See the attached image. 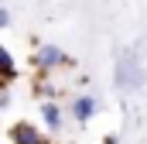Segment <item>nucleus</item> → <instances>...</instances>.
Here are the masks:
<instances>
[{"instance_id": "obj_2", "label": "nucleus", "mask_w": 147, "mask_h": 144, "mask_svg": "<svg viewBox=\"0 0 147 144\" xmlns=\"http://www.w3.org/2000/svg\"><path fill=\"white\" fill-rule=\"evenodd\" d=\"M34 65L41 69V75H51L55 69H62V65H69V55L58 48V45H41L38 48V55H34Z\"/></svg>"}, {"instance_id": "obj_4", "label": "nucleus", "mask_w": 147, "mask_h": 144, "mask_svg": "<svg viewBox=\"0 0 147 144\" xmlns=\"http://www.w3.org/2000/svg\"><path fill=\"white\" fill-rule=\"evenodd\" d=\"M10 141H14V144H38V141H41V130H38L34 124L21 120V124L10 127Z\"/></svg>"}, {"instance_id": "obj_6", "label": "nucleus", "mask_w": 147, "mask_h": 144, "mask_svg": "<svg viewBox=\"0 0 147 144\" xmlns=\"http://www.w3.org/2000/svg\"><path fill=\"white\" fill-rule=\"evenodd\" d=\"M10 79H17V62H14V55L0 45V82H10Z\"/></svg>"}, {"instance_id": "obj_3", "label": "nucleus", "mask_w": 147, "mask_h": 144, "mask_svg": "<svg viewBox=\"0 0 147 144\" xmlns=\"http://www.w3.org/2000/svg\"><path fill=\"white\" fill-rule=\"evenodd\" d=\"M96 110H99V100H96L92 93H82V96H75V100H72V117L79 120V124H89Z\"/></svg>"}, {"instance_id": "obj_5", "label": "nucleus", "mask_w": 147, "mask_h": 144, "mask_svg": "<svg viewBox=\"0 0 147 144\" xmlns=\"http://www.w3.org/2000/svg\"><path fill=\"white\" fill-rule=\"evenodd\" d=\"M41 120H45V127H48V130H62V127H65V124H62V120H65V117H62V110H58V103H51V100H45V103H41Z\"/></svg>"}, {"instance_id": "obj_1", "label": "nucleus", "mask_w": 147, "mask_h": 144, "mask_svg": "<svg viewBox=\"0 0 147 144\" xmlns=\"http://www.w3.org/2000/svg\"><path fill=\"white\" fill-rule=\"evenodd\" d=\"M113 79H116V86H120V89H127V93L140 89V86L147 82L144 58H140L137 52H127V55H120V62H116V72H113Z\"/></svg>"}, {"instance_id": "obj_9", "label": "nucleus", "mask_w": 147, "mask_h": 144, "mask_svg": "<svg viewBox=\"0 0 147 144\" xmlns=\"http://www.w3.org/2000/svg\"><path fill=\"white\" fill-rule=\"evenodd\" d=\"M103 144H120V141H116V137H113V134H110V137H106V141H103Z\"/></svg>"}, {"instance_id": "obj_8", "label": "nucleus", "mask_w": 147, "mask_h": 144, "mask_svg": "<svg viewBox=\"0 0 147 144\" xmlns=\"http://www.w3.org/2000/svg\"><path fill=\"white\" fill-rule=\"evenodd\" d=\"M7 103H10V96H7V93H0V110L7 107Z\"/></svg>"}, {"instance_id": "obj_7", "label": "nucleus", "mask_w": 147, "mask_h": 144, "mask_svg": "<svg viewBox=\"0 0 147 144\" xmlns=\"http://www.w3.org/2000/svg\"><path fill=\"white\" fill-rule=\"evenodd\" d=\"M7 24H10V10H3V7H0V28H7Z\"/></svg>"}, {"instance_id": "obj_10", "label": "nucleus", "mask_w": 147, "mask_h": 144, "mask_svg": "<svg viewBox=\"0 0 147 144\" xmlns=\"http://www.w3.org/2000/svg\"><path fill=\"white\" fill-rule=\"evenodd\" d=\"M38 144H51V141H45V137H41V141H38Z\"/></svg>"}]
</instances>
